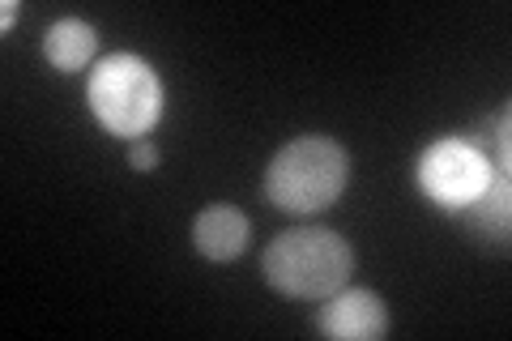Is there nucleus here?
<instances>
[{"mask_svg":"<svg viewBox=\"0 0 512 341\" xmlns=\"http://www.w3.org/2000/svg\"><path fill=\"white\" fill-rule=\"evenodd\" d=\"M350 269H355V252L338 231L325 226H303V231H286L265 248L261 273L265 282L291 299H329L346 286Z\"/></svg>","mask_w":512,"mask_h":341,"instance_id":"1","label":"nucleus"},{"mask_svg":"<svg viewBox=\"0 0 512 341\" xmlns=\"http://www.w3.org/2000/svg\"><path fill=\"white\" fill-rule=\"evenodd\" d=\"M350 158L333 137H295L265 171V192L282 214H320L342 197Z\"/></svg>","mask_w":512,"mask_h":341,"instance_id":"2","label":"nucleus"},{"mask_svg":"<svg viewBox=\"0 0 512 341\" xmlns=\"http://www.w3.org/2000/svg\"><path fill=\"white\" fill-rule=\"evenodd\" d=\"M86 103L107 133L141 137L163 116V81L141 56H107L90 69Z\"/></svg>","mask_w":512,"mask_h":341,"instance_id":"3","label":"nucleus"},{"mask_svg":"<svg viewBox=\"0 0 512 341\" xmlns=\"http://www.w3.org/2000/svg\"><path fill=\"white\" fill-rule=\"evenodd\" d=\"M491 167L487 158L470 150L461 137H448V141H436L431 150L419 158V184L431 201H436L440 209H466L478 192H483L491 184Z\"/></svg>","mask_w":512,"mask_h":341,"instance_id":"4","label":"nucleus"},{"mask_svg":"<svg viewBox=\"0 0 512 341\" xmlns=\"http://www.w3.org/2000/svg\"><path fill=\"white\" fill-rule=\"evenodd\" d=\"M316 329L325 337H338V341H380L389 333V307L376 290H338L329 295V303L320 307L316 316Z\"/></svg>","mask_w":512,"mask_h":341,"instance_id":"5","label":"nucleus"},{"mask_svg":"<svg viewBox=\"0 0 512 341\" xmlns=\"http://www.w3.org/2000/svg\"><path fill=\"white\" fill-rule=\"evenodd\" d=\"M248 231L252 226L235 205H210L192 222V243H197V252L210 256V261H235V256L248 248Z\"/></svg>","mask_w":512,"mask_h":341,"instance_id":"6","label":"nucleus"},{"mask_svg":"<svg viewBox=\"0 0 512 341\" xmlns=\"http://www.w3.org/2000/svg\"><path fill=\"white\" fill-rule=\"evenodd\" d=\"M457 214L466 218L474 239H483L487 248H504V239H508V171H495L491 184L478 192L466 209H457Z\"/></svg>","mask_w":512,"mask_h":341,"instance_id":"7","label":"nucleus"},{"mask_svg":"<svg viewBox=\"0 0 512 341\" xmlns=\"http://www.w3.org/2000/svg\"><path fill=\"white\" fill-rule=\"evenodd\" d=\"M94 43H99V35H94L90 22L64 18V22H56V26L43 35V56L52 60V69L77 73V69H86V60L94 56Z\"/></svg>","mask_w":512,"mask_h":341,"instance_id":"8","label":"nucleus"},{"mask_svg":"<svg viewBox=\"0 0 512 341\" xmlns=\"http://www.w3.org/2000/svg\"><path fill=\"white\" fill-rule=\"evenodd\" d=\"M128 162H133V171H154L158 167V150L150 141H133V150H128Z\"/></svg>","mask_w":512,"mask_h":341,"instance_id":"9","label":"nucleus"},{"mask_svg":"<svg viewBox=\"0 0 512 341\" xmlns=\"http://www.w3.org/2000/svg\"><path fill=\"white\" fill-rule=\"evenodd\" d=\"M13 18H18V0H5V9H0V22H5V30L13 26Z\"/></svg>","mask_w":512,"mask_h":341,"instance_id":"10","label":"nucleus"}]
</instances>
